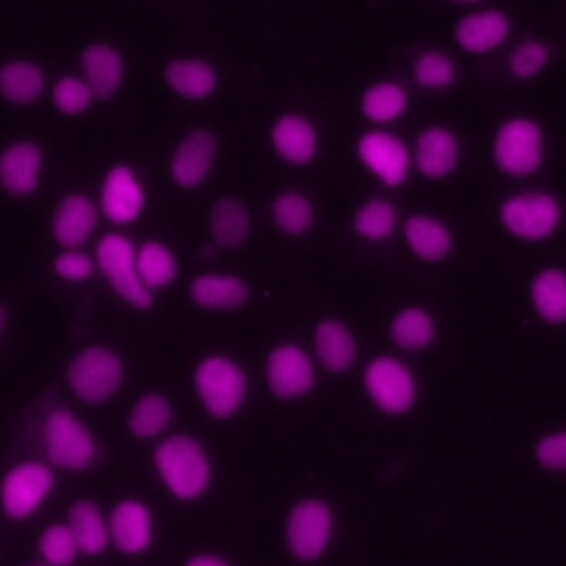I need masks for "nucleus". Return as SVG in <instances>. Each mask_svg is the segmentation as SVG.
<instances>
[{
	"label": "nucleus",
	"instance_id": "nucleus-1",
	"mask_svg": "<svg viewBox=\"0 0 566 566\" xmlns=\"http://www.w3.org/2000/svg\"><path fill=\"white\" fill-rule=\"evenodd\" d=\"M155 469L164 486L179 500L203 495L212 478L206 449L188 433H172L157 444Z\"/></svg>",
	"mask_w": 566,
	"mask_h": 566
},
{
	"label": "nucleus",
	"instance_id": "nucleus-2",
	"mask_svg": "<svg viewBox=\"0 0 566 566\" xmlns=\"http://www.w3.org/2000/svg\"><path fill=\"white\" fill-rule=\"evenodd\" d=\"M195 391L206 411L219 420L234 416L248 394V376L239 363L228 356H206L195 367Z\"/></svg>",
	"mask_w": 566,
	"mask_h": 566
},
{
	"label": "nucleus",
	"instance_id": "nucleus-3",
	"mask_svg": "<svg viewBox=\"0 0 566 566\" xmlns=\"http://www.w3.org/2000/svg\"><path fill=\"white\" fill-rule=\"evenodd\" d=\"M42 440L49 460L66 471H82L97 458L93 431L66 407H55L46 413Z\"/></svg>",
	"mask_w": 566,
	"mask_h": 566
},
{
	"label": "nucleus",
	"instance_id": "nucleus-4",
	"mask_svg": "<svg viewBox=\"0 0 566 566\" xmlns=\"http://www.w3.org/2000/svg\"><path fill=\"white\" fill-rule=\"evenodd\" d=\"M95 261L108 285L133 310L153 305V290L144 285L137 272V248L122 232H108L95 248Z\"/></svg>",
	"mask_w": 566,
	"mask_h": 566
},
{
	"label": "nucleus",
	"instance_id": "nucleus-5",
	"mask_svg": "<svg viewBox=\"0 0 566 566\" xmlns=\"http://www.w3.org/2000/svg\"><path fill=\"white\" fill-rule=\"evenodd\" d=\"M71 391L84 402H104L119 389L124 380L122 358L106 345H88L80 349L66 371Z\"/></svg>",
	"mask_w": 566,
	"mask_h": 566
},
{
	"label": "nucleus",
	"instance_id": "nucleus-6",
	"mask_svg": "<svg viewBox=\"0 0 566 566\" xmlns=\"http://www.w3.org/2000/svg\"><path fill=\"white\" fill-rule=\"evenodd\" d=\"M334 533V513L327 502L307 497L296 502L285 522V542L290 553L301 562L318 559Z\"/></svg>",
	"mask_w": 566,
	"mask_h": 566
},
{
	"label": "nucleus",
	"instance_id": "nucleus-7",
	"mask_svg": "<svg viewBox=\"0 0 566 566\" xmlns=\"http://www.w3.org/2000/svg\"><path fill=\"white\" fill-rule=\"evenodd\" d=\"M542 128L524 117L509 119L500 126L493 142V159L509 177H528L542 164Z\"/></svg>",
	"mask_w": 566,
	"mask_h": 566
},
{
	"label": "nucleus",
	"instance_id": "nucleus-8",
	"mask_svg": "<svg viewBox=\"0 0 566 566\" xmlns=\"http://www.w3.org/2000/svg\"><path fill=\"white\" fill-rule=\"evenodd\" d=\"M53 489V471L40 460H24L13 464L0 484L2 511L13 520L33 515Z\"/></svg>",
	"mask_w": 566,
	"mask_h": 566
},
{
	"label": "nucleus",
	"instance_id": "nucleus-9",
	"mask_svg": "<svg viewBox=\"0 0 566 566\" xmlns=\"http://www.w3.org/2000/svg\"><path fill=\"white\" fill-rule=\"evenodd\" d=\"M363 382L374 405L387 413H405L416 400V380L407 365L394 356H378L367 363Z\"/></svg>",
	"mask_w": 566,
	"mask_h": 566
},
{
	"label": "nucleus",
	"instance_id": "nucleus-10",
	"mask_svg": "<svg viewBox=\"0 0 566 566\" xmlns=\"http://www.w3.org/2000/svg\"><path fill=\"white\" fill-rule=\"evenodd\" d=\"M504 228L520 239H544L548 237L562 217L559 201L548 192H517L502 203Z\"/></svg>",
	"mask_w": 566,
	"mask_h": 566
},
{
	"label": "nucleus",
	"instance_id": "nucleus-11",
	"mask_svg": "<svg viewBox=\"0 0 566 566\" xmlns=\"http://www.w3.org/2000/svg\"><path fill=\"white\" fill-rule=\"evenodd\" d=\"M316 380L314 363L310 354L294 345L281 343L265 358V382L279 398L292 400L305 396Z\"/></svg>",
	"mask_w": 566,
	"mask_h": 566
},
{
	"label": "nucleus",
	"instance_id": "nucleus-12",
	"mask_svg": "<svg viewBox=\"0 0 566 566\" xmlns=\"http://www.w3.org/2000/svg\"><path fill=\"white\" fill-rule=\"evenodd\" d=\"M144 203L146 195L135 170L126 164L108 168L99 190V206L104 217L111 223L126 226L139 219V214L144 212Z\"/></svg>",
	"mask_w": 566,
	"mask_h": 566
},
{
	"label": "nucleus",
	"instance_id": "nucleus-13",
	"mask_svg": "<svg viewBox=\"0 0 566 566\" xmlns=\"http://www.w3.org/2000/svg\"><path fill=\"white\" fill-rule=\"evenodd\" d=\"M217 159V139L208 128H192L175 146L168 172L179 188H197L210 175Z\"/></svg>",
	"mask_w": 566,
	"mask_h": 566
},
{
	"label": "nucleus",
	"instance_id": "nucleus-14",
	"mask_svg": "<svg viewBox=\"0 0 566 566\" xmlns=\"http://www.w3.org/2000/svg\"><path fill=\"white\" fill-rule=\"evenodd\" d=\"M360 161L387 186H400L409 172L407 146L385 130H369L356 144Z\"/></svg>",
	"mask_w": 566,
	"mask_h": 566
},
{
	"label": "nucleus",
	"instance_id": "nucleus-15",
	"mask_svg": "<svg viewBox=\"0 0 566 566\" xmlns=\"http://www.w3.org/2000/svg\"><path fill=\"white\" fill-rule=\"evenodd\" d=\"M97 228V206L84 192L64 195L51 219V234L60 248H80Z\"/></svg>",
	"mask_w": 566,
	"mask_h": 566
},
{
	"label": "nucleus",
	"instance_id": "nucleus-16",
	"mask_svg": "<svg viewBox=\"0 0 566 566\" xmlns=\"http://www.w3.org/2000/svg\"><path fill=\"white\" fill-rule=\"evenodd\" d=\"M42 148L31 139H18L0 150V186L13 197L31 195L42 175Z\"/></svg>",
	"mask_w": 566,
	"mask_h": 566
},
{
	"label": "nucleus",
	"instance_id": "nucleus-17",
	"mask_svg": "<svg viewBox=\"0 0 566 566\" xmlns=\"http://www.w3.org/2000/svg\"><path fill=\"white\" fill-rule=\"evenodd\" d=\"M111 542L126 555L144 553L153 542V517L139 500H122L108 515Z\"/></svg>",
	"mask_w": 566,
	"mask_h": 566
},
{
	"label": "nucleus",
	"instance_id": "nucleus-18",
	"mask_svg": "<svg viewBox=\"0 0 566 566\" xmlns=\"http://www.w3.org/2000/svg\"><path fill=\"white\" fill-rule=\"evenodd\" d=\"M270 139L274 153L294 166L312 161L318 150V133L314 124L298 113H281L270 128Z\"/></svg>",
	"mask_w": 566,
	"mask_h": 566
},
{
	"label": "nucleus",
	"instance_id": "nucleus-19",
	"mask_svg": "<svg viewBox=\"0 0 566 566\" xmlns=\"http://www.w3.org/2000/svg\"><path fill=\"white\" fill-rule=\"evenodd\" d=\"M80 69L95 99L113 97L124 82V57L106 42L88 44L80 55Z\"/></svg>",
	"mask_w": 566,
	"mask_h": 566
},
{
	"label": "nucleus",
	"instance_id": "nucleus-20",
	"mask_svg": "<svg viewBox=\"0 0 566 566\" xmlns=\"http://www.w3.org/2000/svg\"><path fill=\"white\" fill-rule=\"evenodd\" d=\"M188 294H190L192 303L203 310L230 312V310L241 307L248 301L250 287L237 274L203 272L190 281Z\"/></svg>",
	"mask_w": 566,
	"mask_h": 566
},
{
	"label": "nucleus",
	"instance_id": "nucleus-21",
	"mask_svg": "<svg viewBox=\"0 0 566 566\" xmlns=\"http://www.w3.org/2000/svg\"><path fill=\"white\" fill-rule=\"evenodd\" d=\"M413 159L424 177L440 179L458 166L460 144L451 130L442 126H429L416 139Z\"/></svg>",
	"mask_w": 566,
	"mask_h": 566
},
{
	"label": "nucleus",
	"instance_id": "nucleus-22",
	"mask_svg": "<svg viewBox=\"0 0 566 566\" xmlns=\"http://www.w3.org/2000/svg\"><path fill=\"white\" fill-rule=\"evenodd\" d=\"M166 86L184 99H206L217 88V71L201 57H175L164 66Z\"/></svg>",
	"mask_w": 566,
	"mask_h": 566
},
{
	"label": "nucleus",
	"instance_id": "nucleus-23",
	"mask_svg": "<svg viewBox=\"0 0 566 566\" xmlns=\"http://www.w3.org/2000/svg\"><path fill=\"white\" fill-rule=\"evenodd\" d=\"M314 354L327 371L343 374L356 360V338L343 321L325 318L314 329Z\"/></svg>",
	"mask_w": 566,
	"mask_h": 566
},
{
	"label": "nucleus",
	"instance_id": "nucleus-24",
	"mask_svg": "<svg viewBox=\"0 0 566 566\" xmlns=\"http://www.w3.org/2000/svg\"><path fill=\"white\" fill-rule=\"evenodd\" d=\"M509 27L506 15L495 9L475 11L458 22L455 40L467 53H489L506 40Z\"/></svg>",
	"mask_w": 566,
	"mask_h": 566
},
{
	"label": "nucleus",
	"instance_id": "nucleus-25",
	"mask_svg": "<svg viewBox=\"0 0 566 566\" xmlns=\"http://www.w3.org/2000/svg\"><path fill=\"white\" fill-rule=\"evenodd\" d=\"M208 223H210V237L214 245L230 250L241 245L248 239L252 217L248 206L239 197L226 195L212 203Z\"/></svg>",
	"mask_w": 566,
	"mask_h": 566
},
{
	"label": "nucleus",
	"instance_id": "nucleus-26",
	"mask_svg": "<svg viewBox=\"0 0 566 566\" xmlns=\"http://www.w3.org/2000/svg\"><path fill=\"white\" fill-rule=\"evenodd\" d=\"M46 88L44 71L24 57L7 60L0 64V95L18 106L33 104Z\"/></svg>",
	"mask_w": 566,
	"mask_h": 566
},
{
	"label": "nucleus",
	"instance_id": "nucleus-27",
	"mask_svg": "<svg viewBox=\"0 0 566 566\" xmlns=\"http://www.w3.org/2000/svg\"><path fill=\"white\" fill-rule=\"evenodd\" d=\"M69 528L73 531L80 553L84 555H99L108 542V520L102 515L99 506L91 500H77L69 509Z\"/></svg>",
	"mask_w": 566,
	"mask_h": 566
},
{
	"label": "nucleus",
	"instance_id": "nucleus-28",
	"mask_svg": "<svg viewBox=\"0 0 566 566\" xmlns=\"http://www.w3.org/2000/svg\"><path fill=\"white\" fill-rule=\"evenodd\" d=\"M405 239L411 252L424 261H440L451 250L447 226L429 214H411L405 223Z\"/></svg>",
	"mask_w": 566,
	"mask_h": 566
},
{
	"label": "nucleus",
	"instance_id": "nucleus-29",
	"mask_svg": "<svg viewBox=\"0 0 566 566\" xmlns=\"http://www.w3.org/2000/svg\"><path fill=\"white\" fill-rule=\"evenodd\" d=\"M531 301L546 323L566 321V272L559 268L539 270L531 283Z\"/></svg>",
	"mask_w": 566,
	"mask_h": 566
},
{
	"label": "nucleus",
	"instance_id": "nucleus-30",
	"mask_svg": "<svg viewBox=\"0 0 566 566\" xmlns=\"http://www.w3.org/2000/svg\"><path fill=\"white\" fill-rule=\"evenodd\" d=\"M172 420V407L159 391L142 394L128 411V431L139 440L157 438L168 429Z\"/></svg>",
	"mask_w": 566,
	"mask_h": 566
},
{
	"label": "nucleus",
	"instance_id": "nucleus-31",
	"mask_svg": "<svg viewBox=\"0 0 566 566\" xmlns=\"http://www.w3.org/2000/svg\"><path fill=\"white\" fill-rule=\"evenodd\" d=\"M270 214L281 232L298 237L305 234L314 223V203L298 190H283L272 199Z\"/></svg>",
	"mask_w": 566,
	"mask_h": 566
},
{
	"label": "nucleus",
	"instance_id": "nucleus-32",
	"mask_svg": "<svg viewBox=\"0 0 566 566\" xmlns=\"http://www.w3.org/2000/svg\"><path fill=\"white\" fill-rule=\"evenodd\" d=\"M137 272L148 290L166 287L177 279V256L164 243L146 241L137 248Z\"/></svg>",
	"mask_w": 566,
	"mask_h": 566
},
{
	"label": "nucleus",
	"instance_id": "nucleus-33",
	"mask_svg": "<svg viewBox=\"0 0 566 566\" xmlns=\"http://www.w3.org/2000/svg\"><path fill=\"white\" fill-rule=\"evenodd\" d=\"M389 336L400 349L416 352V349L431 345V340L436 336V323L424 310L405 307L391 318Z\"/></svg>",
	"mask_w": 566,
	"mask_h": 566
},
{
	"label": "nucleus",
	"instance_id": "nucleus-34",
	"mask_svg": "<svg viewBox=\"0 0 566 566\" xmlns=\"http://www.w3.org/2000/svg\"><path fill=\"white\" fill-rule=\"evenodd\" d=\"M363 115L376 124L398 119L407 108V91L396 82H378L363 93Z\"/></svg>",
	"mask_w": 566,
	"mask_h": 566
},
{
	"label": "nucleus",
	"instance_id": "nucleus-35",
	"mask_svg": "<svg viewBox=\"0 0 566 566\" xmlns=\"http://www.w3.org/2000/svg\"><path fill=\"white\" fill-rule=\"evenodd\" d=\"M396 208L382 197L367 199L354 214V230L358 237L369 239V241H382L396 230Z\"/></svg>",
	"mask_w": 566,
	"mask_h": 566
},
{
	"label": "nucleus",
	"instance_id": "nucleus-36",
	"mask_svg": "<svg viewBox=\"0 0 566 566\" xmlns=\"http://www.w3.org/2000/svg\"><path fill=\"white\" fill-rule=\"evenodd\" d=\"M38 548L44 564L49 566H71L80 555V546L73 531L69 528V524H60V522L49 524L42 531Z\"/></svg>",
	"mask_w": 566,
	"mask_h": 566
},
{
	"label": "nucleus",
	"instance_id": "nucleus-37",
	"mask_svg": "<svg viewBox=\"0 0 566 566\" xmlns=\"http://www.w3.org/2000/svg\"><path fill=\"white\" fill-rule=\"evenodd\" d=\"M95 99L91 86L86 84L84 77L77 75H64L60 80H55L53 88H51V102L55 106L57 113L62 115H82L91 102Z\"/></svg>",
	"mask_w": 566,
	"mask_h": 566
},
{
	"label": "nucleus",
	"instance_id": "nucleus-38",
	"mask_svg": "<svg viewBox=\"0 0 566 566\" xmlns=\"http://www.w3.org/2000/svg\"><path fill=\"white\" fill-rule=\"evenodd\" d=\"M453 62L440 51H424L413 62V80L424 88H444L453 82Z\"/></svg>",
	"mask_w": 566,
	"mask_h": 566
},
{
	"label": "nucleus",
	"instance_id": "nucleus-39",
	"mask_svg": "<svg viewBox=\"0 0 566 566\" xmlns=\"http://www.w3.org/2000/svg\"><path fill=\"white\" fill-rule=\"evenodd\" d=\"M548 62V49L539 40H522L509 55V69L517 77H533Z\"/></svg>",
	"mask_w": 566,
	"mask_h": 566
},
{
	"label": "nucleus",
	"instance_id": "nucleus-40",
	"mask_svg": "<svg viewBox=\"0 0 566 566\" xmlns=\"http://www.w3.org/2000/svg\"><path fill=\"white\" fill-rule=\"evenodd\" d=\"M95 261L80 248H62L53 259V272L66 283H84L93 276Z\"/></svg>",
	"mask_w": 566,
	"mask_h": 566
},
{
	"label": "nucleus",
	"instance_id": "nucleus-41",
	"mask_svg": "<svg viewBox=\"0 0 566 566\" xmlns=\"http://www.w3.org/2000/svg\"><path fill=\"white\" fill-rule=\"evenodd\" d=\"M535 460L551 471H566V431H555L539 438L535 447Z\"/></svg>",
	"mask_w": 566,
	"mask_h": 566
},
{
	"label": "nucleus",
	"instance_id": "nucleus-42",
	"mask_svg": "<svg viewBox=\"0 0 566 566\" xmlns=\"http://www.w3.org/2000/svg\"><path fill=\"white\" fill-rule=\"evenodd\" d=\"M186 566H230L223 557L219 555H212V553H201V555H195L186 562Z\"/></svg>",
	"mask_w": 566,
	"mask_h": 566
},
{
	"label": "nucleus",
	"instance_id": "nucleus-43",
	"mask_svg": "<svg viewBox=\"0 0 566 566\" xmlns=\"http://www.w3.org/2000/svg\"><path fill=\"white\" fill-rule=\"evenodd\" d=\"M4 327H7V307L0 303V336H2Z\"/></svg>",
	"mask_w": 566,
	"mask_h": 566
},
{
	"label": "nucleus",
	"instance_id": "nucleus-44",
	"mask_svg": "<svg viewBox=\"0 0 566 566\" xmlns=\"http://www.w3.org/2000/svg\"><path fill=\"white\" fill-rule=\"evenodd\" d=\"M455 2H478V0H455Z\"/></svg>",
	"mask_w": 566,
	"mask_h": 566
}]
</instances>
